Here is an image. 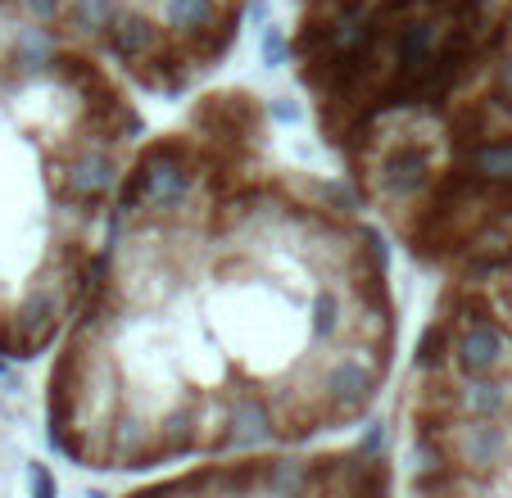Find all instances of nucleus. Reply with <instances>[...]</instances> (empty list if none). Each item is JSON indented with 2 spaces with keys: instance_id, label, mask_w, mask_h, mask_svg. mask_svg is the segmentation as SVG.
I'll use <instances>...</instances> for the list:
<instances>
[{
  "instance_id": "nucleus-12",
  "label": "nucleus",
  "mask_w": 512,
  "mask_h": 498,
  "mask_svg": "<svg viewBox=\"0 0 512 498\" xmlns=\"http://www.w3.org/2000/svg\"><path fill=\"white\" fill-rule=\"evenodd\" d=\"M127 0H68L64 5V23L73 32H82V37H105L109 28H114V19L123 14Z\"/></svg>"
},
{
  "instance_id": "nucleus-2",
  "label": "nucleus",
  "mask_w": 512,
  "mask_h": 498,
  "mask_svg": "<svg viewBox=\"0 0 512 498\" xmlns=\"http://www.w3.org/2000/svg\"><path fill=\"white\" fill-rule=\"evenodd\" d=\"M195 191H200V168L191 163V154L182 145L168 141L145 150V159L136 163L132 173L127 200H132V209H145L155 218H173V213H182L195 200Z\"/></svg>"
},
{
  "instance_id": "nucleus-6",
  "label": "nucleus",
  "mask_w": 512,
  "mask_h": 498,
  "mask_svg": "<svg viewBox=\"0 0 512 498\" xmlns=\"http://www.w3.org/2000/svg\"><path fill=\"white\" fill-rule=\"evenodd\" d=\"M431 177H435V154L426 141L390 145L377 163V182H381V191H386V200H395V204L417 200V195L431 186Z\"/></svg>"
},
{
  "instance_id": "nucleus-18",
  "label": "nucleus",
  "mask_w": 512,
  "mask_h": 498,
  "mask_svg": "<svg viewBox=\"0 0 512 498\" xmlns=\"http://www.w3.org/2000/svg\"><path fill=\"white\" fill-rule=\"evenodd\" d=\"M245 14H250V23H268L272 19V0H245Z\"/></svg>"
},
{
  "instance_id": "nucleus-7",
  "label": "nucleus",
  "mask_w": 512,
  "mask_h": 498,
  "mask_svg": "<svg viewBox=\"0 0 512 498\" xmlns=\"http://www.w3.org/2000/svg\"><path fill=\"white\" fill-rule=\"evenodd\" d=\"M59 173H64V195L73 204H100L109 200V191L118 182V159L109 154L105 141H87L68 154Z\"/></svg>"
},
{
  "instance_id": "nucleus-19",
  "label": "nucleus",
  "mask_w": 512,
  "mask_h": 498,
  "mask_svg": "<svg viewBox=\"0 0 512 498\" xmlns=\"http://www.w3.org/2000/svg\"><path fill=\"white\" fill-rule=\"evenodd\" d=\"M223 5H227V0H223Z\"/></svg>"
},
{
  "instance_id": "nucleus-8",
  "label": "nucleus",
  "mask_w": 512,
  "mask_h": 498,
  "mask_svg": "<svg viewBox=\"0 0 512 498\" xmlns=\"http://www.w3.org/2000/svg\"><path fill=\"white\" fill-rule=\"evenodd\" d=\"M445 403L458 417H508L512 412V381L499 372H458V385L445 394Z\"/></svg>"
},
{
  "instance_id": "nucleus-16",
  "label": "nucleus",
  "mask_w": 512,
  "mask_h": 498,
  "mask_svg": "<svg viewBox=\"0 0 512 498\" xmlns=\"http://www.w3.org/2000/svg\"><path fill=\"white\" fill-rule=\"evenodd\" d=\"M268 114H272V123H281V127H295V123H300V105H295L290 96H277V100H272Z\"/></svg>"
},
{
  "instance_id": "nucleus-17",
  "label": "nucleus",
  "mask_w": 512,
  "mask_h": 498,
  "mask_svg": "<svg viewBox=\"0 0 512 498\" xmlns=\"http://www.w3.org/2000/svg\"><path fill=\"white\" fill-rule=\"evenodd\" d=\"M381 444H386V422H368V431L358 440V453H381Z\"/></svg>"
},
{
  "instance_id": "nucleus-4",
  "label": "nucleus",
  "mask_w": 512,
  "mask_h": 498,
  "mask_svg": "<svg viewBox=\"0 0 512 498\" xmlns=\"http://www.w3.org/2000/svg\"><path fill=\"white\" fill-rule=\"evenodd\" d=\"M449 363L458 372H503L512 363V336L490 317H458L449 326Z\"/></svg>"
},
{
  "instance_id": "nucleus-14",
  "label": "nucleus",
  "mask_w": 512,
  "mask_h": 498,
  "mask_svg": "<svg viewBox=\"0 0 512 498\" xmlns=\"http://www.w3.org/2000/svg\"><path fill=\"white\" fill-rule=\"evenodd\" d=\"M19 5H23V14H28V19L55 23V19H64V5H68V0H19Z\"/></svg>"
},
{
  "instance_id": "nucleus-15",
  "label": "nucleus",
  "mask_w": 512,
  "mask_h": 498,
  "mask_svg": "<svg viewBox=\"0 0 512 498\" xmlns=\"http://www.w3.org/2000/svg\"><path fill=\"white\" fill-rule=\"evenodd\" d=\"M28 489H32V494H37V498H55V476H50V471H46V462H28Z\"/></svg>"
},
{
  "instance_id": "nucleus-1",
  "label": "nucleus",
  "mask_w": 512,
  "mask_h": 498,
  "mask_svg": "<svg viewBox=\"0 0 512 498\" xmlns=\"http://www.w3.org/2000/svg\"><path fill=\"white\" fill-rule=\"evenodd\" d=\"M381 376H386V349L363 340V349H340L331 358L313 363V408L322 426L327 422H354L377 399Z\"/></svg>"
},
{
  "instance_id": "nucleus-11",
  "label": "nucleus",
  "mask_w": 512,
  "mask_h": 498,
  "mask_svg": "<svg viewBox=\"0 0 512 498\" xmlns=\"http://www.w3.org/2000/svg\"><path fill=\"white\" fill-rule=\"evenodd\" d=\"M223 0H159V23L177 37H213Z\"/></svg>"
},
{
  "instance_id": "nucleus-13",
  "label": "nucleus",
  "mask_w": 512,
  "mask_h": 498,
  "mask_svg": "<svg viewBox=\"0 0 512 498\" xmlns=\"http://www.w3.org/2000/svg\"><path fill=\"white\" fill-rule=\"evenodd\" d=\"M290 32L286 28H277V23H263L259 28V59H263V68H286L290 64Z\"/></svg>"
},
{
  "instance_id": "nucleus-10",
  "label": "nucleus",
  "mask_w": 512,
  "mask_h": 498,
  "mask_svg": "<svg viewBox=\"0 0 512 498\" xmlns=\"http://www.w3.org/2000/svg\"><path fill=\"white\" fill-rule=\"evenodd\" d=\"M467 173L481 186L508 191L512 186V132H485L481 141L467 150Z\"/></svg>"
},
{
  "instance_id": "nucleus-9",
  "label": "nucleus",
  "mask_w": 512,
  "mask_h": 498,
  "mask_svg": "<svg viewBox=\"0 0 512 498\" xmlns=\"http://www.w3.org/2000/svg\"><path fill=\"white\" fill-rule=\"evenodd\" d=\"M100 46H105V55H114L118 64L127 68H141L145 59L155 55L159 46V28L155 19L141 10V5H123V14L114 19V28L100 37Z\"/></svg>"
},
{
  "instance_id": "nucleus-3",
  "label": "nucleus",
  "mask_w": 512,
  "mask_h": 498,
  "mask_svg": "<svg viewBox=\"0 0 512 498\" xmlns=\"http://www.w3.org/2000/svg\"><path fill=\"white\" fill-rule=\"evenodd\" d=\"M218 449H263V444L281 440V412L268 394L259 390H236L232 399H223L218 412Z\"/></svg>"
},
{
  "instance_id": "nucleus-5",
  "label": "nucleus",
  "mask_w": 512,
  "mask_h": 498,
  "mask_svg": "<svg viewBox=\"0 0 512 498\" xmlns=\"http://www.w3.org/2000/svg\"><path fill=\"white\" fill-rule=\"evenodd\" d=\"M449 453H454L458 467H472V471L508 467L512 426L503 417H458V426L449 431Z\"/></svg>"
}]
</instances>
